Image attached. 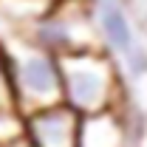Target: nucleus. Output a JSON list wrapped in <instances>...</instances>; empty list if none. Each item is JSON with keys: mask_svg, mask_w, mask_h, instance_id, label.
I'll list each match as a JSON object with an SVG mask.
<instances>
[{"mask_svg": "<svg viewBox=\"0 0 147 147\" xmlns=\"http://www.w3.org/2000/svg\"><path fill=\"white\" fill-rule=\"evenodd\" d=\"M0 74L20 116L62 105V68L59 57L31 45L26 37L0 40Z\"/></svg>", "mask_w": 147, "mask_h": 147, "instance_id": "1", "label": "nucleus"}, {"mask_svg": "<svg viewBox=\"0 0 147 147\" xmlns=\"http://www.w3.org/2000/svg\"><path fill=\"white\" fill-rule=\"evenodd\" d=\"M59 68H62V105L74 110L79 119L127 110L125 79L119 62L108 51L91 48L62 57Z\"/></svg>", "mask_w": 147, "mask_h": 147, "instance_id": "2", "label": "nucleus"}, {"mask_svg": "<svg viewBox=\"0 0 147 147\" xmlns=\"http://www.w3.org/2000/svg\"><path fill=\"white\" fill-rule=\"evenodd\" d=\"M20 37L59 59L99 48L91 20V0H57L54 9L34 26H28Z\"/></svg>", "mask_w": 147, "mask_h": 147, "instance_id": "3", "label": "nucleus"}, {"mask_svg": "<svg viewBox=\"0 0 147 147\" xmlns=\"http://www.w3.org/2000/svg\"><path fill=\"white\" fill-rule=\"evenodd\" d=\"M91 20L99 48L108 51L113 59H125L136 45H142L136 40L127 0H91Z\"/></svg>", "mask_w": 147, "mask_h": 147, "instance_id": "4", "label": "nucleus"}, {"mask_svg": "<svg viewBox=\"0 0 147 147\" xmlns=\"http://www.w3.org/2000/svg\"><path fill=\"white\" fill-rule=\"evenodd\" d=\"M79 116L65 105L37 110L23 116V139L28 147H76L79 136Z\"/></svg>", "mask_w": 147, "mask_h": 147, "instance_id": "5", "label": "nucleus"}, {"mask_svg": "<svg viewBox=\"0 0 147 147\" xmlns=\"http://www.w3.org/2000/svg\"><path fill=\"white\" fill-rule=\"evenodd\" d=\"M76 147H133L130 144V122L125 113H99L79 122Z\"/></svg>", "mask_w": 147, "mask_h": 147, "instance_id": "6", "label": "nucleus"}, {"mask_svg": "<svg viewBox=\"0 0 147 147\" xmlns=\"http://www.w3.org/2000/svg\"><path fill=\"white\" fill-rule=\"evenodd\" d=\"M54 6L57 0H0V20L14 26L17 34H23L28 26L45 17Z\"/></svg>", "mask_w": 147, "mask_h": 147, "instance_id": "7", "label": "nucleus"}, {"mask_svg": "<svg viewBox=\"0 0 147 147\" xmlns=\"http://www.w3.org/2000/svg\"><path fill=\"white\" fill-rule=\"evenodd\" d=\"M23 139V116L14 108H0V147Z\"/></svg>", "mask_w": 147, "mask_h": 147, "instance_id": "8", "label": "nucleus"}, {"mask_svg": "<svg viewBox=\"0 0 147 147\" xmlns=\"http://www.w3.org/2000/svg\"><path fill=\"white\" fill-rule=\"evenodd\" d=\"M136 147H147V125L142 127V133H139V144Z\"/></svg>", "mask_w": 147, "mask_h": 147, "instance_id": "9", "label": "nucleus"}, {"mask_svg": "<svg viewBox=\"0 0 147 147\" xmlns=\"http://www.w3.org/2000/svg\"><path fill=\"white\" fill-rule=\"evenodd\" d=\"M6 147H28V144H26V139H20V142H14V144H6Z\"/></svg>", "mask_w": 147, "mask_h": 147, "instance_id": "10", "label": "nucleus"}, {"mask_svg": "<svg viewBox=\"0 0 147 147\" xmlns=\"http://www.w3.org/2000/svg\"><path fill=\"white\" fill-rule=\"evenodd\" d=\"M144 40H147V20H144Z\"/></svg>", "mask_w": 147, "mask_h": 147, "instance_id": "11", "label": "nucleus"}]
</instances>
